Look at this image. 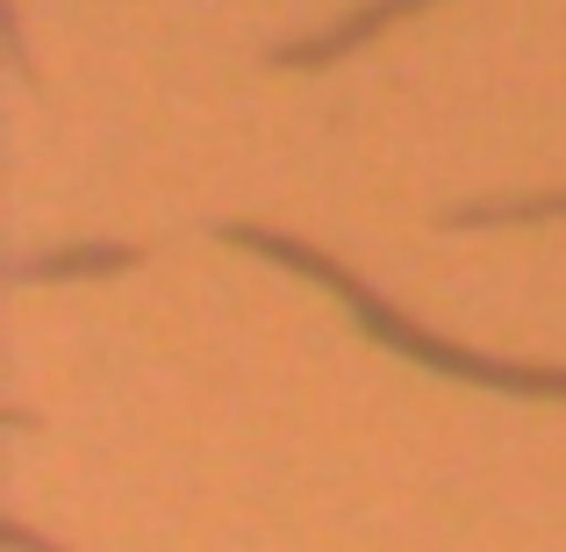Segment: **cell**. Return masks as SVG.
<instances>
[{"mask_svg":"<svg viewBox=\"0 0 566 552\" xmlns=\"http://www.w3.org/2000/svg\"><path fill=\"white\" fill-rule=\"evenodd\" d=\"M101 265H129V251H123V244L57 251V259H29V265H22V280H36V273H101Z\"/></svg>","mask_w":566,"mask_h":552,"instance_id":"3","label":"cell"},{"mask_svg":"<svg viewBox=\"0 0 566 552\" xmlns=\"http://www.w3.org/2000/svg\"><path fill=\"white\" fill-rule=\"evenodd\" d=\"M222 237H230V244H244V251H265V259H280V265H302V273L331 280V288H337V294H345V302L366 316V331H374V337H387V345H401L409 360H423V366L467 373V381H488V387H516V395H566V373H545V366H502V360H481V352H459V345H444V337L416 331V323H409V316H395V309H387L380 294L366 288V280H352L337 259L308 251L302 237L259 230V222H222Z\"/></svg>","mask_w":566,"mask_h":552,"instance_id":"1","label":"cell"},{"mask_svg":"<svg viewBox=\"0 0 566 552\" xmlns=\"http://www.w3.org/2000/svg\"><path fill=\"white\" fill-rule=\"evenodd\" d=\"M409 8H423V0H366V8L352 14V22H337V29H331L323 43H294V51H273V58H280V65H331L337 51H352V43H366V37H374L380 22H395V14H409Z\"/></svg>","mask_w":566,"mask_h":552,"instance_id":"2","label":"cell"},{"mask_svg":"<svg viewBox=\"0 0 566 552\" xmlns=\"http://www.w3.org/2000/svg\"><path fill=\"white\" fill-rule=\"evenodd\" d=\"M502 216H524V222L566 216V194H545V201H481V208H459L452 222H502Z\"/></svg>","mask_w":566,"mask_h":552,"instance_id":"4","label":"cell"}]
</instances>
